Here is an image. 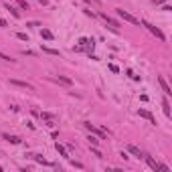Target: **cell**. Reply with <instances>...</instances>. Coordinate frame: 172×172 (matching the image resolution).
I'll use <instances>...</instances> for the list:
<instances>
[{
  "mask_svg": "<svg viewBox=\"0 0 172 172\" xmlns=\"http://www.w3.org/2000/svg\"><path fill=\"white\" fill-rule=\"evenodd\" d=\"M116 12H118V16H120V18H124L126 22H130V24H136V26L140 24V20H138L134 14H130L128 10H124V8H116Z\"/></svg>",
  "mask_w": 172,
  "mask_h": 172,
  "instance_id": "6da1fadb",
  "label": "cell"
},
{
  "mask_svg": "<svg viewBox=\"0 0 172 172\" xmlns=\"http://www.w3.org/2000/svg\"><path fill=\"white\" fill-rule=\"evenodd\" d=\"M142 26H146V29H148V31H150V33H152V35L156 37V39H160V41H166V37H164V33H162V31H160L158 26H154V24H150V22H146V20H142Z\"/></svg>",
  "mask_w": 172,
  "mask_h": 172,
  "instance_id": "7a4b0ae2",
  "label": "cell"
},
{
  "mask_svg": "<svg viewBox=\"0 0 172 172\" xmlns=\"http://www.w3.org/2000/svg\"><path fill=\"white\" fill-rule=\"evenodd\" d=\"M83 126H85V128L89 130L91 134H95V136H99V138H103V136L107 134V132H105V130H103V128H95V126H91V122H85Z\"/></svg>",
  "mask_w": 172,
  "mask_h": 172,
  "instance_id": "3957f363",
  "label": "cell"
},
{
  "mask_svg": "<svg viewBox=\"0 0 172 172\" xmlns=\"http://www.w3.org/2000/svg\"><path fill=\"white\" fill-rule=\"evenodd\" d=\"M101 18H103V20H105L111 29H118V26H120V22H118L116 18H111V16H107V12H101Z\"/></svg>",
  "mask_w": 172,
  "mask_h": 172,
  "instance_id": "277c9868",
  "label": "cell"
},
{
  "mask_svg": "<svg viewBox=\"0 0 172 172\" xmlns=\"http://www.w3.org/2000/svg\"><path fill=\"white\" fill-rule=\"evenodd\" d=\"M10 85H16V87H22L26 91H33V85L26 83V81H18V79H10Z\"/></svg>",
  "mask_w": 172,
  "mask_h": 172,
  "instance_id": "5b68a950",
  "label": "cell"
},
{
  "mask_svg": "<svg viewBox=\"0 0 172 172\" xmlns=\"http://www.w3.org/2000/svg\"><path fill=\"white\" fill-rule=\"evenodd\" d=\"M138 114H140V118H146L150 124H154V126H156V120H154V116H152L148 109H138Z\"/></svg>",
  "mask_w": 172,
  "mask_h": 172,
  "instance_id": "8992f818",
  "label": "cell"
},
{
  "mask_svg": "<svg viewBox=\"0 0 172 172\" xmlns=\"http://www.w3.org/2000/svg\"><path fill=\"white\" fill-rule=\"evenodd\" d=\"M158 83H160V87H162V91H164L166 95H172V89H170V85L166 83V79H164V77H158Z\"/></svg>",
  "mask_w": 172,
  "mask_h": 172,
  "instance_id": "52a82bcc",
  "label": "cell"
},
{
  "mask_svg": "<svg viewBox=\"0 0 172 172\" xmlns=\"http://www.w3.org/2000/svg\"><path fill=\"white\" fill-rule=\"evenodd\" d=\"M128 152H130V154H134L136 158H144V154H142V150H140L138 146H134V144H130V146H128Z\"/></svg>",
  "mask_w": 172,
  "mask_h": 172,
  "instance_id": "ba28073f",
  "label": "cell"
},
{
  "mask_svg": "<svg viewBox=\"0 0 172 172\" xmlns=\"http://www.w3.org/2000/svg\"><path fill=\"white\" fill-rule=\"evenodd\" d=\"M2 138H4L6 142H10V144H20V142H22L18 136H10V134H2Z\"/></svg>",
  "mask_w": 172,
  "mask_h": 172,
  "instance_id": "9c48e42d",
  "label": "cell"
},
{
  "mask_svg": "<svg viewBox=\"0 0 172 172\" xmlns=\"http://www.w3.org/2000/svg\"><path fill=\"white\" fill-rule=\"evenodd\" d=\"M55 150H57V152H59V154H61L63 158H69V154H67V148H65V146H61L59 142L55 144Z\"/></svg>",
  "mask_w": 172,
  "mask_h": 172,
  "instance_id": "30bf717a",
  "label": "cell"
},
{
  "mask_svg": "<svg viewBox=\"0 0 172 172\" xmlns=\"http://www.w3.org/2000/svg\"><path fill=\"white\" fill-rule=\"evenodd\" d=\"M144 158H146V162H148V166H150L152 170H156V172H158V162H156V160H154L152 156H144Z\"/></svg>",
  "mask_w": 172,
  "mask_h": 172,
  "instance_id": "8fae6325",
  "label": "cell"
},
{
  "mask_svg": "<svg viewBox=\"0 0 172 172\" xmlns=\"http://www.w3.org/2000/svg\"><path fill=\"white\" fill-rule=\"evenodd\" d=\"M31 156H33V158H35V160L39 162V164H43V166H53V164H51L49 160H45L43 156H39V154H31Z\"/></svg>",
  "mask_w": 172,
  "mask_h": 172,
  "instance_id": "7c38bea8",
  "label": "cell"
},
{
  "mask_svg": "<svg viewBox=\"0 0 172 172\" xmlns=\"http://www.w3.org/2000/svg\"><path fill=\"white\" fill-rule=\"evenodd\" d=\"M41 37H43L45 41H53V33H51L49 29H43V31H41Z\"/></svg>",
  "mask_w": 172,
  "mask_h": 172,
  "instance_id": "4fadbf2b",
  "label": "cell"
},
{
  "mask_svg": "<svg viewBox=\"0 0 172 172\" xmlns=\"http://www.w3.org/2000/svg\"><path fill=\"white\" fill-rule=\"evenodd\" d=\"M6 10H8V12H10V14H12L14 18H20V12H18V10H16L14 6H10V4H6Z\"/></svg>",
  "mask_w": 172,
  "mask_h": 172,
  "instance_id": "5bb4252c",
  "label": "cell"
},
{
  "mask_svg": "<svg viewBox=\"0 0 172 172\" xmlns=\"http://www.w3.org/2000/svg\"><path fill=\"white\" fill-rule=\"evenodd\" d=\"M162 107H164V116H166V118H170V103H168V99H164V101H162Z\"/></svg>",
  "mask_w": 172,
  "mask_h": 172,
  "instance_id": "9a60e30c",
  "label": "cell"
},
{
  "mask_svg": "<svg viewBox=\"0 0 172 172\" xmlns=\"http://www.w3.org/2000/svg\"><path fill=\"white\" fill-rule=\"evenodd\" d=\"M43 53H47V55H55V57L59 55V51H57V49H51V47H43Z\"/></svg>",
  "mask_w": 172,
  "mask_h": 172,
  "instance_id": "2e32d148",
  "label": "cell"
},
{
  "mask_svg": "<svg viewBox=\"0 0 172 172\" xmlns=\"http://www.w3.org/2000/svg\"><path fill=\"white\" fill-rule=\"evenodd\" d=\"M41 118H43L45 122H55V116H53V114H47V111L41 114Z\"/></svg>",
  "mask_w": 172,
  "mask_h": 172,
  "instance_id": "e0dca14e",
  "label": "cell"
},
{
  "mask_svg": "<svg viewBox=\"0 0 172 172\" xmlns=\"http://www.w3.org/2000/svg\"><path fill=\"white\" fill-rule=\"evenodd\" d=\"M57 81H61V83H65V85H71V83H73V81H71L69 77H65V75H59V77H57Z\"/></svg>",
  "mask_w": 172,
  "mask_h": 172,
  "instance_id": "ac0fdd59",
  "label": "cell"
},
{
  "mask_svg": "<svg viewBox=\"0 0 172 172\" xmlns=\"http://www.w3.org/2000/svg\"><path fill=\"white\" fill-rule=\"evenodd\" d=\"M16 2H18V8H22V10H31V6H29L26 0H16Z\"/></svg>",
  "mask_w": 172,
  "mask_h": 172,
  "instance_id": "d6986e66",
  "label": "cell"
},
{
  "mask_svg": "<svg viewBox=\"0 0 172 172\" xmlns=\"http://www.w3.org/2000/svg\"><path fill=\"white\" fill-rule=\"evenodd\" d=\"M89 144H91V146H97V144H99V138H97V136H89Z\"/></svg>",
  "mask_w": 172,
  "mask_h": 172,
  "instance_id": "ffe728a7",
  "label": "cell"
},
{
  "mask_svg": "<svg viewBox=\"0 0 172 172\" xmlns=\"http://www.w3.org/2000/svg\"><path fill=\"white\" fill-rule=\"evenodd\" d=\"M16 39H20V41H29L26 33H16Z\"/></svg>",
  "mask_w": 172,
  "mask_h": 172,
  "instance_id": "44dd1931",
  "label": "cell"
},
{
  "mask_svg": "<svg viewBox=\"0 0 172 172\" xmlns=\"http://www.w3.org/2000/svg\"><path fill=\"white\" fill-rule=\"evenodd\" d=\"M109 71H111V73H120V67L114 65V63H109Z\"/></svg>",
  "mask_w": 172,
  "mask_h": 172,
  "instance_id": "7402d4cb",
  "label": "cell"
},
{
  "mask_svg": "<svg viewBox=\"0 0 172 172\" xmlns=\"http://www.w3.org/2000/svg\"><path fill=\"white\" fill-rule=\"evenodd\" d=\"M91 152H93V156H97V158H101V152L97 150V146H91Z\"/></svg>",
  "mask_w": 172,
  "mask_h": 172,
  "instance_id": "603a6c76",
  "label": "cell"
},
{
  "mask_svg": "<svg viewBox=\"0 0 172 172\" xmlns=\"http://www.w3.org/2000/svg\"><path fill=\"white\" fill-rule=\"evenodd\" d=\"M0 59H2V61H10V63H14V59H10V57L4 55V53H0Z\"/></svg>",
  "mask_w": 172,
  "mask_h": 172,
  "instance_id": "cb8c5ba5",
  "label": "cell"
},
{
  "mask_svg": "<svg viewBox=\"0 0 172 172\" xmlns=\"http://www.w3.org/2000/svg\"><path fill=\"white\" fill-rule=\"evenodd\" d=\"M71 164H73V166H75V168H83V164H81V162H75V160H73V162H71Z\"/></svg>",
  "mask_w": 172,
  "mask_h": 172,
  "instance_id": "d4e9b609",
  "label": "cell"
},
{
  "mask_svg": "<svg viewBox=\"0 0 172 172\" xmlns=\"http://www.w3.org/2000/svg\"><path fill=\"white\" fill-rule=\"evenodd\" d=\"M0 26H8V22H6L4 18H0Z\"/></svg>",
  "mask_w": 172,
  "mask_h": 172,
  "instance_id": "484cf974",
  "label": "cell"
},
{
  "mask_svg": "<svg viewBox=\"0 0 172 172\" xmlns=\"http://www.w3.org/2000/svg\"><path fill=\"white\" fill-rule=\"evenodd\" d=\"M154 4H164V0H152Z\"/></svg>",
  "mask_w": 172,
  "mask_h": 172,
  "instance_id": "4316f807",
  "label": "cell"
},
{
  "mask_svg": "<svg viewBox=\"0 0 172 172\" xmlns=\"http://www.w3.org/2000/svg\"><path fill=\"white\" fill-rule=\"evenodd\" d=\"M39 2H41L43 6H47V4H49V0H39Z\"/></svg>",
  "mask_w": 172,
  "mask_h": 172,
  "instance_id": "83f0119b",
  "label": "cell"
},
{
  "mask_svg": "<svg viewBox=\"0 0 172 172\" xmlns=\"http://www.w3.org/2000/svg\"><path fill=\"white\" fill-rule=\"evenodd\" d=\"M83 2H91V0H83Z\"/></svg>",
  "mask_w": 172,
  "mask_h": 172,
  "instance_id": "f1b7e54d",
  "label": "cell"
}]
</instances>
